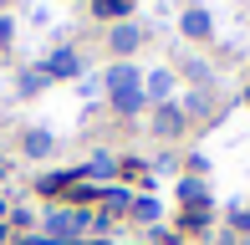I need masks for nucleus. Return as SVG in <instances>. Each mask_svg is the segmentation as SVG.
Wrapping results in <instances>:
<instances>
[{
	"mask_svg": "<svg viewBox=\"0 0 250 245\" xmlns=\"http://www.w3.org/2000/svg\"><path fill=\"white\" fill-rule=\"evenodd\" d=\"M107 92H112V107H118V113H138V107L148 102V97H143V82L133 77L128 61H118L107 72Z\"/></svg>",
	"mask_w": 250,
	"mask_h": 245,
	"instance_id": "nucleus-1",
	"label": "nucleus"
},
{
	"mask_svg": "<svg viewBox=\"0 0 250 245\" xmlns=\"http://www.w3.org/2000/svg\"><path fill=\"white\" fill-rule=\"evenodd\" d=\"M82 225H97V220H87L82 209H51V220H46V240H51V245H66Z\"/></svg>",
	"mask_w": 250,
	"mask_h": 245,
	"instance_id": "nucleus-2",
	"label": "nucleus"
},
{
	"mask_svg": "<svg viewBox=\"0 0 250 245\" xmlns=\"http://www.w3.org/2000/svg\"><path fill=\"white\" fill-rule=\"evenodd\" d=\"M179 26H184V36H194V41H204V36H209V31H214V20H209V10H184V20H179Z\"/></svg>",
	"mask_w": 250,
	"mask_h": 245,
	"instance_id": "nucleus-3",
	"label": "nucleus"
},
{
	"mask_svg": "<svg viewBox=\"0 0 250 245\" xmlns=\"http://www.w3.org/2000/svg\"><path fill=\"white\" fill-rule=\"evenodd\" d=\"M77 72H82L77 51H51V61H46V77H77Z\"/></svg>",
	"mask_w": 250,
	"mask_h": 245,
	"instance_id": "nucleus-4",
	"label": "nucleus"
},
{
	"mask_svg": "<svg viewBox=\"0 0 250 245\" xmlns=\"http://www.w3.org/2000/svg\"><path fill=\"white\" fill-rule=\"evenodd\" d=\"M72 184H77V174H66V169H62V174H46V179H36V194H46V199H51V194H66Z\"/></svg>",
	"mask_w": 250,
	"mask_h": 245,
	"instance_id": "nucleus-5",
	"label": "nucleus"
},
{
	"mask_svg": "<svg viewBox=\"0 0 250 245\" xmlns=\"http://www.w3.org/2000/svg\"><path fill=\"white\" fill-rule=\"evenodd\" d=\"M168 92H174V77H168V72H153L148 82H143V97H148V102H164Z\"/></svg>",
	"mask_w": 250,
	"mask_h": 245,
	"instance_id": "nucleus-6",
	"label": "nucleus"
},
{
	"mask_svg": "<svg viewBox=\"0 0 250 245\" xmlns=\"http://www.w3.org/2000/svg\"><path fill=\"white\" fill-rule=\"evenodd\" d=\"M153 128L164 133V138H174V133L184 128V113H179V107H168V102H164V107H158V118H153Z\"/></svg>",
	"mask_w": 250,
	"mask_h": 245,
	"instance_id": "nucleus-7",
	"label": "nucleus"
},
{
	"mask_svg": "<svg viewBox=\"0 0 250 245\" xmlns=\"http://www.w3.org/2000/svg\"><path fill=\"white\" fill-rule=\"evenodd\" d=\"M133 46H138V26H128V20H123V26H112V51H118V57H128Z\"/></svg>",
	"mask_w": 250,
	"mask_h": 245,
	"instance_id": "nucleus-8",
	"label": "nucleus"
},
{
	"mask_svg": "<svg viewBox=\"0 0 250 245\" xmlns=\"http://www.w3.org/2000/svg\"><path fill=\"white\" fill-rule=\"evenodd\" d=\"M26 153H31V159H46V153H51V133L46 128H31L26 133Z\"/></svg>",
	"mask_w": 250,
	"mask_h": 245,
	"instance_id": "nucleus-9",
	"label": "nucleus"
},
{
	"mask_svg": "<svg viewBox=\"0 0 250 245\" xmlns=\"http://www.w3.org/2000/svg\"><path fill=\"white\" fill-rule=\"evenodd\" d=\"M112 174H118V163H112L107 153H97V159L87 163V179H112Z\"/></svg>",
	"mask_w": 250,
	"mask_h": 245,
	"instance_id": "nucleus-10",
	"label": "nucleus"
},
{
	"mask_svg": "<svg viewBox=\"0 0 250 245\" xmlns=\"http://www.w3.org/2000/svg\"><path fill=\"white\" fill-rule=\"evenodd\" d=\"M102 204H107V220H112V215H123V209L133 204V194H123V189H107V194H102Z\"/></svg>",
	"mask_w": 250,
	"mask_h": 245,
	"instance_id": "nucleus-11",
	"label": "nucleus"
},
{
	"mask_svg": "<svg viewBox=\"0 0 250 245\" xmlns=\"http://www.w3.org/2000/svg\"><path fill=\"white\" fill-rule=\"evenodd\" d=\"M128 215H133V220H143V225H153V220H158V204H153V199H133Z\"/></svg>",
	"mask_w": 250,
	"mask_h": 245,
	"instance_id": "nucleus-12",
	"label": "nucleus"
},
{
	"mask_svg": "<svg viewBox=\"0 0 250 245\" xmlns=\"http://www.w3.org/2000/svg\"><path fill=\"white\" fill-rule=\"evenodd\" d=\"M179 194H184V204H189V209H199V204H204V184H199V179H184V184H179Z\"/></svg>",
	"mask_w": 250,
	"mask_h": 245,
	"instance_id": "nucleus-13",
	"label": "nucleus"
},
{
	"mask_svg": "<svg viewBox=\"0 0 250 245\" xmlns=\"http://www.w3.org/2000/svg\"><path fill=\"white\" fill-rule=\"evenodd\" d=\"M92 10H97V16H128L133 0H92Z\"/></svg>",
	"mask_w": 250,
	"mask_h": 245,
	"instance_id": "nucleus-14",
	"label": "nucleus"
},
{
	"mask_svg": "<svg viewBox=\"0 0 250 245\" xmlns=\"http://www.w3.org/2000/svg\"><path fill=\"white\" fill-rule=\"evenodd\" d=\"M102 194H107V189L92 184V179H87V184H72V199H77V204H87V199H102Z\"/></svg>",
	"mask_w": 250,
	"mask_h": 245,
	"instance_id": "nucleus-15",
	"label": "nucleus"
},
{
	"mask_svg": "<svg viewBox=\"0 0 250 245\" xmlns=\"http://www.w3.org/2000/svg\"><path fill=\"white\" fill-rule=\"evenodd\" d=\"M179 225H184V230H204V204H199V209H184Z\"/></svg>",
	"mask_w": 250,
	"mask_h": 245,
	"instance_id": "nucleus-16",
	"label": "nucleus"
},
{
	"mask_svg": "<svg viewBox=\"0 0 250 245\" xmlns=\"http://www.w3.org/2000/svg\"><path fill=\"white\" fill-rule=\"evenodd\" d=\"M5 41H10V20L0 16V46H5Z\"/></svg>",
	"mask_w": 250,
	"mask_h": 245,
	"instance_id": "nucleus-17",
	"label": "nucleus"
}]
</instances>
